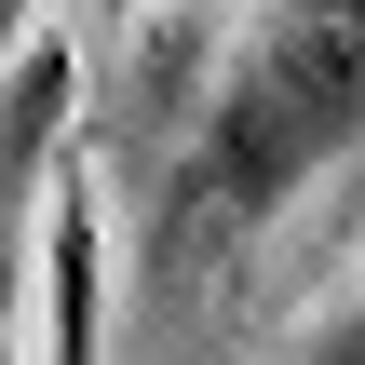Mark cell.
I'll return each instance as SVG.
<instances>
[{
    "label": "cell",
    "instance_id": "1",
    "mask_svg": "<svg viewBox=\"0 0 365 365\" xmlns=\"http://www.w3.org/2000/svg\"><path fill=\"white\" fill-rule=\"evenodd\" d=\"M352 149V0H298L271 27V54L217 95L203 122V190L217 217H271L312 163Z\"/></svg>",
    "mask_w": 365,
    "mask_h": 365
},
{
    "label": "cell",
    "instance_id": "3",
    "mask_svg": "<svg viewBox=\"0 0 365 365\" xmlns=\"http://www.w3.org/2000/svg\"><path fill=\"white\" fill-rule=\"evenodd\" d=\"M312 365H352V325H325V352H312Z\"/></svg>",
    "mask_w": 365,
    "mask_h": 365
},
{
    "label": "cell",
    "instance_id": "2",
    "mask_svg": "<svg viewBox=\"0 0 365 365\" xmlns=\"http://www.w3.org/2000/svg\"><path fill=\"white\" fill-rule=\"evenodd\" d=\"M108 244H95V176L54 163V203H41V284H54V339L41 365H95V312H108Z\"/></svg>",
    "mask_w": 365,
    "mask_h": 365
}]
</instances>
